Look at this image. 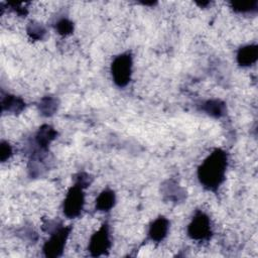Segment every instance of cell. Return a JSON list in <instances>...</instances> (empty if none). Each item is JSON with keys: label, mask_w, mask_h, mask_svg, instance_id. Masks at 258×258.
Instances as JSON below:
<instances>
[{"label": "cell", "mask_w": 258, "mask_h": 258, "mask_svg": "<svg viewBox=\"0 0 258 258\" xmlns=\"http://www.w3.org/2000/svg\"><path fill=\"white\" fill-rule=\"evenodd\" d=\"M227 163L226 152L222 149H215L198 169V177L203 186L216 190L225 179Z\"/></svg>", "instance_id": "cell-1"}, {"label": "cell", "mask_w": 258, "mask_h": 258, "mask_svg": "<svg viewBox=\"0 0 258 258\" xmlns=\"http://www.w3.org/2000/svg\"><path fill=\"white\" fill-rule=\"evenodd\" d=\"M111 73L114 83L118 87H125L131 79L132 56L130 53H122L116 56L111 66Z\"/></svg>", "instance_id": "cell-2"}, {"label": "cell", "mask_w": 258, "mask_h": 258, "mask_svg": "<svg viewBox=\"0 0 258 258\" xmlns=\"http://www.w3.org/2000/svg\"><path fill=\"white\" fill-rule=\"evenodd\" d=\"M71 229L72 227H58L51 232L50 238L43 246V252L46 257H58L61 255Z\"/></svg>", "instance_id": "cell-3"}, {"label": "cell", "mask_w": 258, "mask_h": 258, "mask_svg": "<svg viewBox=\"0 0 258 258\" xmlns=\"http://www.w3.org/2000/svg\"><path fill=\"white\" fill-rule=\"evenodd\" d=\"M85 197L83 192V187L78 184H74L67 194L63 202V213L68 218L78 217L84 207Z\"/></svg>", "instance_id": "cell-4"}, {"label": "cell", "mask_w": 258, "mask_h": 258, "mask_svg": "<svg viewBox=\"0 0 258 258\" xmlns=\"http://www.w3.org/2000/svg\"><path fill=\"white\" fill-rule=\"evenodd\" d=\"M187 233L190 238L198 241L209 239L212 233L209 217L202 212H198L188 225Z\"/></svg>", "instance_id": "cell-5"}, {"label": "cell", "mask_w": 258, "mask_h": 258, "mask_svg": "<svg viewBox=\"0 0 258 258\" xmlns=\"http://www.w3.org/2000/svg\"><path fill=\"white\" fill-rule=\"evenodd\" d=\"M111 246L109 237V227L107 223L103 224L101 228L93 234L89 244V250L92 256H101L105 254Z\"/></svg>", "instance_id": "cell-6"}, {"label": "cell", "mask_w": 258, "mask_h": 258, "mask_svg": "<svg viewBox=\"0 0 258 258\" xmlns=\"http://www.w3.org/2000/svg\"><path fill=\"white\" fill-rule=\"evenodd\" d=\"M168 220L164 217L157 218L149 227L148 235L152 241L159 242L165 238L168 232Z\"/></svg>", "instance_id": "cell-7"}, {"label": "cell", "mask_w": 258, "mask_h": 258, "mask_svg": "<svg viewBox=\"0 0 258 258\" xmlns=\"http://www.w3.org/2000/svg\"><path fill=\"white\" fill-rule=\"evenodd\" d=\"M258 57V48L255 44L242 46L237 53V61L240 66L248 67L253 64Z\"/></svg>", "instance_id": "cell-8"}, {"label": "cell", "mask_w": 258, "mask_h": 258, "mask_svg": "<svg viewBox=\"0 0 258 258\" xmlns=\"http://www.w3.org/2000/svg\"><path fill=\"white\" fill-rule=\"evenodd\" d=\"M57 132L49 125H42L36 134V144L40 149L46 150L50 142L56 137Z\"/></svg>", "instance_id": "cell-9"}, {"label": "cell", "mask_w": 258, "mask_h": 258, "mask_svg": "<svg viewBox=\"0 0 258 258\" xmlns=\"http://www.w3.org/2000/svg\"><path fill=\"white\" fill-rule=\"evenodd\" d=\"M116 197L113 190L105 189L103 190L96 200V209L99 211L107 212L110 211L115 205Z\"/></svg>", "instance_id": "cell-10"}, {"label": "cell", "mask_w": 258, "mask_h": 258, "mask_svg": "<svg viewBox=\"0 0 258 258\" xmlns=\"http://www.w3.org/2000/svg\"><path fill=\"white\" fill-rule=\"evenodd\" d=\"M25 104L21 98L12 95L2 97V110L10 113H19L23 110Z\"/></svg>", "instance_id": "cell-11"}, {"label": "cell", "mask_w": 258, "mask_h": 258, "mask_svg": "<svg viewBox=\"0 0 258 258\" xmlns=\"http://www.w3.org/2000/svg\"><path fill=\"white\" fill-rule=\"evenodd\" d=\"M202 109L207 114H209L210 116H213V117H216V118L222 117L226 113V105L221 100H209V101H206L203 104Z\"/></svg>", "instance_id": "cell-12"}, {"label": "cell", "mask_w": 258, "mask_h": 258, "mask_svg": "<svg viewBox=\"0 0 258 258\" xmlns=\"http://www.w3.org/2000/svg\"><path fill=\"white\" fill-rule=\"evenodd\" d=\"M39 111L44 116H51L57 110V100L53 97H44L40 100Z\"/></svg>", "instance_id": "cell-13"}, {"label": "cell", "mask_w": 258, "mask_h": 258, "mask_svg": "<svg viewBox=\"0 0 258 258\" xmlns=\"http://www.w3.org/2000/svg\"><path fill=\"white\" fill-rule=\"evenodd\" d=\"M257 0H252V1H235L231 3V6L234 11L239 12V13H247V12H252L257 9Z\"/></svg>", "instance_id": "cell-14"}, {"label": "cell", "mask_w": 258, "mask_h": 258, "mask_svg": "<svg viewBox=\"0 0 258 258\" xmlns=\"http://www.w3.org/2000/svg\"><path fill=\"white\" fill-rule=\"evenodd\" d=\"M45 28L38 22H30L27 27V33L29 34V36L36 40L42 39L45 35Z\"/></svg>", "instance_id": "cell-15"}, {"label": "cell", "mask_w": 258, "mask_h": 258, "mask_svg": "<svg viewBox=\"0 0 258 258\" xmlns=\"http://www.w3.org/2000/svg\"><path fill=\"white\" fill-rule=\"evenodd\" d=\"M56 30L58 31L59 34L61 35H68L70 33L73 32L74 30V24L73 22H71L70 20L63 18L61 20H59L56 23Z\"/></svg>", "instance_id": "cell-16"}, {"label": "cell", "mask_w": 258, "mask_h": 258, "mask_svg": "<svg viewBox=\"0 0 258 258\" xmlns=\"http://www.w3.org/2000/svg\"><path fill=\"white\" fill-rule=\"evenodd\" d=\"M165 192L168 194L169 199H171V200H173V201L179 200V199H180V196L183 195V190H182L178 185H175V188L173 189L171 183H169V186H166Z\"/></svg>", "instance_id": "cell-17"}, {"label": "cell", "mask_w": 258, "mask_h": 258, "mask_svg": "<svg viewBox=\"0 0 258 258\" xmlns=\"http://www.w3.org/2000/svg\"><path fill=\"white\" fill-rule=\"evenodd\" d=\"M12 154V149L11 146L9 145V143L2 141L1 142V147H0V157H1V161L4 162L6 159H8Z\"/></svg>", "instance_id": "cell-18"}, {"label": "cell", "mask_w": 258, "mask_h": 258, "mask_svg": "<svg viewBox=\"0 0 258 258\" xmlns=\"http://www.w3.org/2000/svg\"><path fill=\"white\" fill-rule=\"evenodd\" d=\"M91 177L88 175V174H86V173H79L78 174V177H77V181H76V184H78V185H80L81 187H86V186H88L89 184H90V182H91Z\"/></svg>", "instance_id": "cell-19"}]
</instances>
